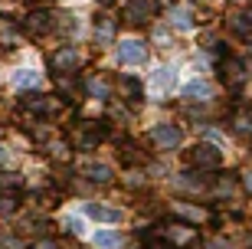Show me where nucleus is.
<instances>
[{
  "mask_svg": "<svg viewBox=\"0 0 252 249\" xmlns=\"http://www.w3.org/2000/svg\"><path fill=\"white\" fill-rule=\"evenodd\" d=\"M190 164L203 174V171H216V167L223 164V154H220V148L216 144H210V141H200L193 151H190Z\"/></svg>",
  "mask_w": 252,
  "mask_h": 249,
  "instance_id": "nucleus-1",
  "label": "nucleus"
},
{
  "mask_svg": "<svg viewBox=\"0 0 252 249\" xmlns=\"http://www.w3.org/2000/svg\"><path fill=\"white\" fill-rule=\"evenodd\" d=\"M220 79L226 82V89H243L246 79H249V72H246V63H239V59H223L220 63Z\"/></svg>",
  "mask_w": 252,
  "mask_h": 249,
  "instance_id": "nucleus-2",
  "label": "nucleus"
},
{
  "mask_svg": "<svg viewBox=\"0 0 252 249\" xmlns=\"http://www.w3.org/2000/svg\"><path fill=\"white\" fill-rule=\"evenodd\" d=\"M158 236L164 243H170V246H187V243H193V226H187V223H160Z\"/></svg>",
  "mask_w": 252,
  "mask_h": 249,
  "instance_id": "nucleus-3",
  "label": "nucleus"
},
{
  "mask_svg": "<svg viewBox=\"0 0 252 249\" xmlns=\"http://www.w3.org/2000/svg\"><path fill=\"white\" fill-rule=\"evenodd\" d=\"M180 138H184V131H180L177 125H170V121H164V125H154V128H151V141H154L158 148H164V151H174L180 144Z\"/></svg>",
  "mask_w": 252,
  "mask_h": 249,
  "instance_id": "nucleus-4",
  "label": "nucleus"
},
{
  "mask_svg": "<svg viewBox=\"0 0 252 249\" xmlns=\"http://www.w3.org/2000/svg\"><path fill=\"white\" fill-rule=\"evenodd\" d=\"M154 17V3L151 0H128L122 7V20L131 23V27H138V23H148Z\"/></svg>",
  "mask_w": 252,
  "mask_h": 249,
  "instance_id": "nucleus-5",
  "label": "nucleus"
},
{
  "mask_svg": "<svg viewBox=\"0 0 252 249\" xmlns=\"http://www.w3.org/2000/svg\"><path fill=\"white\" fill-rule=\"evenodd\" d=\"M144 59H148V43H141V39H122V46H118V63L141 66Z\"/></svg>",
  "mask_w": 252,
  "mask_h": 249,
  "instance_id": "nucleus-6",
  "label": "nucleus"
},
{
  "mask_svg": "<svg viewBox=\"0 0 252 249\" xmlns=\"http://www.w3.org/2000/svg\"><path fill=\"white\" fill-rule=\"evenodd\" d=\"M23 30H27L33 39H43L49 30H53V13H49V10H33V13L23 20Z\"/></svg>",
  "mask_w": 252,
  "mask_h": 249,
  "instance_id": "nucleus-7",
  "label": "nucleus"
},
{
  "mask_svg": "<svg viewBox=\"0 0 252 249\" xmlns=\"http://www.w3.org/2000/svg\"><path fill=\"white\" fill-rule=\"evenodd\" d=\"M75 63H79L75 46H59L56 53H53V59H49V66H53L56 72H69V69H75Z\"/></svg>",
  "mask_w": 252,
  "mask_h": 249,
  "instance_id": "nucleus-8",
  "label": "nucleus"
},
{
  "mask_svg": "<svg viewBox=\"0 0 252 249\" xmlns=\"http://www.w3.org/2000/svg\"><path fill=\"white\" fill-rule=\"evenodd\" d=\"M20 105L27 111H33V115H53L56 111V102L49 99V95H23Z\"/></svg>",
  "mask_w": 252,
  "mask_h": 249,
  "instance_id": "nucleus-9",
  "label": "nucleus"
},
{
  "mask_svg": "<svg viewBox=\"0 0 252 249\" xmlns=\"http://www.w3.org/2000/svg\"><path fill=\"white\" fill-rule=\"evenodd\" d=\"M85 213H89L92 220H98V223H118L122 220V210H118V207H108V203H89Z\"/></svg>",
  "mask_w": 252,
  "mask_h": 249,
  "instance_id": "nucleus-10",
  "label": "nucleus"
},
{
  "mask_svg": "<svg viewBox=\"0 0 252 249\" xmlns=\"http://www.w3.org/2000/svg\"><path fill=\"white\" fill-rule=\"evenodd\" d=\"M174 187H177V190H187V194H203L206 177L203 174H177L174 177Z\"/></svg>",
  "mask_w": 252,
  "mask_h": 249,
  "instance_id": "nucleus-11",
  "label": "nucleus"
},
{
  "mask_svg": "<svg viewBox=\"0 0 252 249\" xmlns=\"http://www.w3.org/2000/svg\"><path fill=\"white\" fill-rule=\"evenodd\" d=\"M174 213L184 216V220H190V223H206L210 220V213H206L203 207H190V203H174Z\"/></svg>",
  "mask_w": 252,
  "mask_h": 249,
  "instance_id": "nucleus-12",
  "label": "nucleus"
},
{
  "mask_svg": "<svg viewBox=\"0 0 252 249\" xmlns=\"http://www.w3.org/2000/svg\"><path fill=\"white\" fill-rule=\"evenodd\" d=\"M184 95L193 102H210V95H213V89H210V82H203V79H193V82L184 89Z\"/></svg>",
  "mask_w": 252,
  "mask_h": 249,
  "instance_id": "nucleus-13",
  "label": "nucleus"
},
{
  "mask_svg": "<svg viewBox=\"0 0 252 249\" xmlns=\"http://www.w3.org/2000/svg\"><path fill=\"white\" fill-rule=\"evenodd\" d=\"M95 246H98V249H122V233L98 230V233H95Z\"/></svg>",
  "mask_w": 252,
  "mask_h": 249,
  "instance_id": "nucleus-14",
  "label": "nucleus"
},
{
  "mask_svg": "<svg viewBox=\"0 0 252 249\" xmlns=\"http://www.w3.org/2000/svg\"><path fill=\"white\" fill-rule=\"evenodd\" d=\"M112 36H115V20L98 17L95 20V39H98V43H112Z\"/></svg>",
  "mask_w": 252,
  "mask_h": 249,
  "instance_id": "nucleus-15",
  "label": "nucleus"
},
{
  "mask_svg": "<svg viewBox=\"0 0 252 249\" xmlns=\"http://www.w3.org/2000/svg\"><path fill=\"white\" fill-rule=\"evenodd\" d=\"M43 82V75L33 72V69H20V72H13V85L17 89H33V85Z\"/></svg>",
  "mask_w": 252,
  "mask_h": 249,
  "instance_id": "nucleus-16",
  "label": "nucleus"
},
{
  "mask_svg": "<svg viewBox=\"0 0 252 249\" xmlns=\"http://www.w3.org/2000/svg\"><path fill=\"white\" fill-rule=\"evenodd\" d=\"M85 177H89L92 184H112V167L108 164H89Z\"/></svg>",
  "mask_w": 252,
  "mask_h": 249,
  "instance_id": "nucleus-17",
  "label": "nucleus"
},
{
  "mask_svg": "<svg viewBox=\"0 0 252 249\" xmlns=\"http://www.w3.org/2000/svg\"><path fill=\"white\" fill-rule=\"evenodd\" d=\"M98 141H102V131L95 128V125H92V128H85L82 135H75V144H79L82 151H92L95 144H98Z\"/></svg>",
  "mask_w": 252,
  "mask_h": 249,
  "instance_id": "nucleus-18",
  "label": "nucleus"
},
{
  "mask_svg": "<svg viewBox=\"0 0 252 249\" xmlns=\"http://www.w3.org/2000/svg\"><path fill=\"white\" fill-rule=\"evenodd\" d=\"M233 131L243 135V138H252V115H243V111H239L233 118Z\"/></svg>",
  "mask_w": 252,
  "mask_h": 249,
  "instance_id": "nucleus-19",
  "label": "nucleus"
},
{
  "mask_svg": "<svg viewBox=\"0 0 252 249\" xmlns=\"http://www.w3.org/2000/svg\"><path fill=\"white\" fill-rule=\"evenodd\" d=\"M170 23L177 30H190L193 27V13L190 10H170Z\"/></svg>",
  "mask_w": 252,
  "mask_h": 249,
  "instance_id": "nucleus-20",
  "label": "nucleus"
},
{
  "mask_svg": "<svg viewBox=\"0 0 252 249\" xmlns=\"http://www.w3.org/2000/svg\"><path fill=\"white\" fill-rule=\"evenodd\" d=\"M85 92L95 95V99H108V85H105L102 79H89V82H85Z\"/></svg>",
  "mask_w": 252,
  "mask_h": 249,
  "instance_id": "nucleus-21",
  "label": "nucleus"
},
{
  "mask_svg": "<svg viewBox=\"0 0 252 249\" xmlns=\"http://www.w3.org/2000/svg\"><path fill=\"white\" fill-rule=\"evenodd\" d=\"M122 89L128 92V102H138V99H141V85L134 82V79H128V75L122 79Z\"/></svg>",
  "mask_w": 252,
  "mask_h": 249,
  "instance_id": "nucleus-22",
  "label": "nucleus"
},
{
  "mask_svg": "<svg viewBox=\"0 0 252 249\" xmlns=\"http://www.w3.org/2000/svg\"><path fill=\"white\" fill-rule=\"evenodd\" d=\"M233 30H236V33H252V17H249V13L233 17Z\"/></svg>",
  "mask_w": 252,
  "mask_h": 249,
  "instance_id": "nucleus-23",
  "label": "nucleus"
},
{
  "mask_svg": "<svg viewBox=\"0 0 252 249\" xmlns=\"http://www.w3.org/2000/svg\"><path fill=\"white\" fill-rule=\"evenodd\" d=\"M13 210H17V197L3 194L0 197V216H7V213H13Z\"/></svg>",
  "mask_w": 252,
  "mask_h": 249,
  "instance_id": "nucleus-24",
  "label": "nucleus"
},
{
  "mask_svg": "<svg viewBox=\"0 0 252 249\" xmlns=\"http://www.w3.org/2000/svg\"><path fill=\"white\" fill-rule=\"evenodd\" d=\"M17 187H20L17 174H0V190H17Z\"/></svg>",
  "mask_w": 252,
  "mask_h": 249,
  "instance_id": "nucleus-25",
  "label": "nucleus"
},
{
  "mask_svg": "<svg viewBox=\"0 0 252 249\" xmlns=\"http://www.w3.org/2000/svg\"><path fill=\"white\" fill-rule=\"evenodd\" d=\"M49 154L59 157V161H65V157H69V148H65L63 141H53V144H49Z\"/></svg>",
  "mask_w": 252,
  "mask_h": 249,
  "instance_id": "nucleus-26",
  "label": "nucleus"
},
{
  "mask_svg": "<svg viewBox=\"0 0 252 249\" xmlns=\"http://www.w3.org/2000/svg\"><path fill=\"white\" fill-rule=\"evenodd\" d=\"M65 230L72 233V236H79V233H82V220H79V216H65Z\"/></svg>",
  "mask_w": 252,
  "mask_h": 249,
  "instance_id": "nucleus-27",
  "label": "nucleus"
},
{
  "mask_svg": "<svg viewBox=\"0 0 252 249\" xmlns=\"http://www.w3.org/2000/svg\"><path fill=\"white\" fill-rule=\"evenodd\" d=\"M0 249H23V246H20V240H13V236H0Z\"/></svg>",
  "mask_w": 252,
  "mask_h": 249,
  "instance_id": "nucleus-28",
  "label": "nucleus"
},
{
  "mask_svg": "<svg viewBox=\"0 0 252 249\" xmlns=\"http://www.w3.org/2000/svg\"><path fill=\"white\" fill-rule=\"evenodd\" d=\"M36 249H63V243H56V240H39Z\"/></svg>",
  "mask_w": 252,
  "mask_h": 249,
  "instance_id": "nucleus-29",
  "label": "nucleus"
},
{
  "mask_svg": "<svg viewBox=\"0 0 252 249\" xmlns=\"http://www.w3.org/2000/svg\"><path fill=\"white\" fill-rule=\"evenodd\" d=\"M144 184H148V180H144L141 174H131V177H128V187H144Z\"/></svg>",
  "mask_w": 252,
  "mask_h": 249,
  "instance_id": "nucleus-30",
  "label": "nucleus"
},
{
  "mask_svg": "<svg viewBox=\"0 0 252 249\" xmlns=\"http://www.w3.org/2000/svg\"><path fill=\"white\" fill-rule=\"evenodd\" d=\"M243 184H246V190L252 194V171H246V174H243Z\"/></svg>",
  "mask_w": 252,
  "mask_h": 249,
  "instance_id": "nucleus-31",
  "label": "nucleus"
},
{
  "mask_svg": "<svg viewBox=\"0 0 252 249\" xmlns=\"http://www.w3.org/2000/svg\"><path fill=\"white\" fill-rule=\"evenodd\" d=\"M3 157H7V151H3V148H0V164H3Z\"/></svg>",
  "mask_w": 252,
  "mask_h": 249,
  "instance_id": "nucleus-32",
  "label": "nucleus"
},
{
  "mask_svg": "<svg viewBox=\"0 0 252 249\" xmlns=\"http://www.w3.org/2000/svg\"><path fill=\"white\" fill-rule=\"evenodd\" d=\"M249 115H252V111H249Z\"/></svg>",
  "mask_w": 252,
  "mask_h": 249,
  "instance_id": "nucleus-33",
  "label": "nucleus"
}]
</instances>
